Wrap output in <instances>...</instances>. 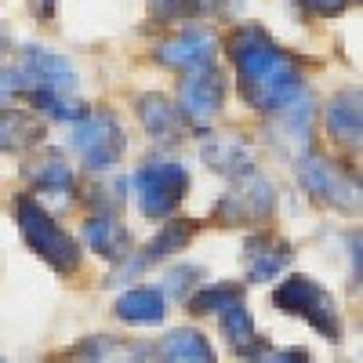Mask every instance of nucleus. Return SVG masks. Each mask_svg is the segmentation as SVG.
I'll return each mask as SVG.
<instances>
[{
    "label": "nucleus",
    "instance_id": "obj_1",
    "mask_svg": "<svg viewBox=\"0 0 363 363\" xmlns=\"http://www.w3.org/2000/svg\"><path fill=\"white\" fill-rule=\"evenodd\" d=\"M229 58L240 73L244 99L258 113H277L301 91V73L294 66V58L280 51V44L255 22L240 26L229 37Z\"/></svg>",
    "mask_w": 363,
    "mask_h": 363
},
{
    "label": "nucleus",
    "instance_id": "obj_2",
    "mask_svg": "<svg viewBox=\"0 0 363 363\" xmlns=\"http://www.w3.org/2000/svg\"><path fill=\"white\" fill-rule=\"evenodd\" d=\"M15 218H18V233H22V240H26V247L33 251V255H40L55 272L73 277V272L80 269V247H77V240L48 215L40 200L18 196Z\"/></svg>",
    "mask_w": 363,
    "mask_h": 363
},
{
    "label": "nucleus",
    "instance_id": "obj_3",
    "mask_svg": "<svg viewBox=\"0 0 363 363\" xmlns=\"http://www.w3.org/2000/svg\"><path fill=\"white\" fill-rule=\"evenodd\" d=\"M69 142L80 153V160L95 174L116 167L124 160V149H128L124 128H120V120L109 109H95V113H84L80 120H73V138Z\"/></svg>",
    "mask_w": 363,
    "mask_h": 363
},
{
    "label": "nucleus",
    "instance_id": "obj_4",
    "mask_svg": "<svg viewBox=\"0 0 363 363\" xmlns=\"http://www.w3.org/2000/svg\"><path fill=\"white\" fill-rule=\"evenodd\" d=\"M272 306L284 309V313H294L301 320H309L330 342L342 338V320H338L335 301H330L327 291L316 280H309V277H287L277 291H272Z\"/></svg>",
    "mask_w": 363,
    "mask_h": 363
},
{
    "label": "nucleus",
    "instance_id": "obj_5",
    "mask_svg": "<svg viewBox=\"0 0 363 363\" xmlns=\"http://www.w3.org/2000/svg\"><path fill=\"white\" fill-rule=\"evenodd\" d=\"M135 189L145 218H167L189 193V171L174 160H153L135 174Z\"/></svg>",
    "mask_w": 363,
    "mask_h": 363
},
{
    "label": "nucleus",
    "instance_id": "obj_6",
    "mask_svg": "<svg viewBox=\"0 0 363 363\" xmlns=\"http://www.w3.org/2000/svg\"><path fill=\"white\" fill-rule=\"evenodd\" d=\"M225 106V77L207 66V69H193L182 73L178 80V116L189 120L193 128H207Z\"/></svg>",
    "mask_w": 363,
    "mask_h": 363
},
{
    "label": "nucleus",
    "instance_id": "obj_7",
    "mask_svg": "<svg viewBox=\"0 0 363 363\" xmlns=\"http://www.w3.org/2000/svg\"><path fill=\"white\" fill-rule=\"evenodd\" d=\"M298 178H301V186H306L309 196H316L330 207H338V211H356L359 207V189L335 164L316 157V153L298 157Z\"/></svg>",
    "mask_w": 363,
    "mask_h": 363
},
{
    "label": "nucleus",
    "instance_id": "obj_8",
    "mask_svg": "<svg viewBox=\"0 0 363 363\" xmlns=\"http://www.w3.org/2000/svg\"><path fill=\"white\" fill-rule=\"evenodd\" d=\"M240 186L233 193L222 196V203L215 207V218L225 222V225H240V222H265L269 211H272V186L258 174V171H247L236 178Z\"/></svg>",
    "mask_w": 363,
    "mask_h": 363
},
{
    "label": "nucleus",
    "instance_id": "obj_9",
    "mask_svg": "<svg viewBox=\"0 0 363 363\" xmlns=\"http://www.w3.org/2000/svg\"><path fill=\"white\" fill-rule=\"evenodd\" d=\"M18 77V95L26 91H73L77 87V73L62 55H55L48 48H29L22 51V62L15 66Z\"/></svg>",
    "mask_w": 363,
    "mask_h": 363
},
{
    "label": "nucleus",
    "instance_id": "obj_10",
    "mask_svg": "<svg viewBox=\"0 0 363 363\" xmlns=\"http://www.w3.org/2000/svg\"><path fill=\"white\" fill-rule=\"evenodd\" d=\"M215 55H218V40H215V33H207V29H182V33H174L171 40H164L157 48V58L178 73L215 66Z\"/></svg>",
    "mask_w": 363,
    "mask_h": 363
},
{
    "label": "nucleus",
    "instance_id": "obj_11",
    "mask_svg": "<svg viewBox=\"0 0 363 363\" xmlns=\"http://www.w3.org/2000/svg\"><path fill=\"white\" fill-rule=\"evenodd\" d=\"M203 164L211 171H218V174H247L255 171V149L247 145V138H240V135H218V138H207L203 142Z\"/></svg>",
    "mask_w": 363,
    "mask_h": 363
},
{
    "label": "nucleus",
    "instance_id": "obj_12",
    "mask_svg": "<svg viewBox=\"0 0 363 363\" xmlns=\"http://www.w3.org/2000/svg\"><path fill=\"white\" fill-rule=\"evenodd\" d=\"M291 262V244L277 233H258L247 240V277L255 284L272 280L277 272Z\"/></svg>",
    "mask_w": 363,
    "mask_h": 363
},
{
    "label": "nucleus",
    "instance_id": "obj_13",
    "mask_svg": "<svg viewBox=\"0 0 363 363\" xmlns=\"http://www.w3.org/2000/svg\"><path fill=\"white\" fill-rule=\"evenodd\" d=\"M193 233H196V222H189V218H182V222H167L149 244L142 247V255L138 258H131L128 262V272H142V269H149V265H157V262H164V258H171V255H182V247L193 240Z\"/></svg>",
    "mask_w": 363,
    "mask_h": 363
},
{
    "label": "nucleus",
    "instance_id": "obj_14",
    "mask_svg": "<svg viewBox=\"0 0 363 363\" xmlns=\"http://www.w3.org/2000/svg\"><path fill=\"white\" fill-rule=\"evenodd\" d=\"M84 240L91 247H95V255H102L106 262H128V251H131V236L128 229L120 225L113 215H95L84 222Z\"/></svg>",
    "mask_w": 363,
    "mask_h": 363
},
{
    "label": "nucleus",
    "instance_id": "obj_15",
    "mask_svg": "<svg viewBox=\"0 0 363 363\" xmlns=\"http://www.w3.org/2000/svg\"><path fill=\"white\" fill-rule=\"evenodd\" d=\"M40 138H44V128L33 113L15 109V106L0 109V149L4 153H26V149L40 145Z\"/></svg>",
    "mask_w": 363,
    "mask_h": 363
},
{
    "label": "nucleus",
    "instance_id": "obj_16",
    "mask_svg": "<svg viewBox=\"0 0 363 363\" xmlns=\"http://www.w3.org/2000/svg\"><path fill=\"white\" fill-rule=\"evenodd\" d=\"M29 186H37V193H69L73 189V167L58 149H44L37 160L26 164Z\"/></svg>",
    "mask_w": 363,
    "mask_h": 363
},
{
    "label": "nucleus",
    "instance_id": "obj_17",
    "mask_svg": "<svg viewBox=\"0 0 363 363\" xmlns=\"http://www.w3.org/2000/svg\"><path fill=\"white\" fill-rule=\"evenodd\" d=\"M116 316L135 327H153L164 320V291L160 287H131L116 298Z\"/></svg>",
    "mask_w": 363,
    "mask_h": 363
},
{
    "label": "nucleus",
    "instance_id": "obj_18",
    "mask_svg": "<svg viewBox=\"0 0 363 363\" xmlns=\"http://www.w3.org/2000/svg\"><path fill=\"white\" fill-rule=\"evenodd\" d=\"M327 131L345 145H359V91L345 87L323 106Z\"/></svg>",
    "mask_w": 363,
    "mask_h": 363
},
{
    "label": "nucleus",
    "instance_id": "obj_19",
    "mask_svg": "<svg viewBox=\"0 0 363 363\" xmlns=\"http://www.w3.org/2000/svg\"><path fill=\"white\" fill-rule=\"evenodd\" d=\"M160 363H215V349L200 330H174L160 342Z\"/></svg>",
    "mask_w": 363,
    "mask_h": 363
},
{
    "label": "nucleus",
    "instance_id": "obj_20",
    "mask_svg": "<svg viewBox=\"0 0 363 363\" xmlns=\"http://www.w3.org/2000/svg\"><path fill=\"white\" fill-rule=\"evenodd\" d=\"M138 120H142V128L153 135V138H171L182 124V116H178V106H171L164 95H142L138 102Z\"/></svg>",
    "mask_w": 363,
    "mask_h": 363
},
{
    "label": "nucleus",
    "instance_id": "obj_21",
    "mask_svg": "<svg viewBox=\"0 0 363 363\" xmlns=\"http://www.w3.org/2000/svg\"><path fill=\"white\" fill-rule=\"evenodd\" d=\"M218 316H222V335H225L240 352H255V349L262 345L258 335H255V320H251V313L244 309V301H236V306L222 309Z\"/></svg>",
    "mask_w": 363,
    "mask_h": 363
},
{
    "label": "nucleus",
    "instance_id": "obj_22",
    "mask_svg": "<svg viewBox=\"0 0 363 363\" xmlns=\"http://www.w3.org/2000/svg\"><path fill=\"white\" fill-rule=\"evenodd\" d=\"M215 11V0H149V15L157 22H193Z\"/></svg>",
    "mask_w": 363,
    "mask_h": 363
},
{
    "label": "nucleus",
    "instance_id": "obj_23",
    "mask_svg": "<svg viewBox=\"0 0 363 363\" xmlns=\"http://www.w3.org/2000/svg\"><path fill=\"white\" fill-rule=\"evenodd\" d=\"M236 301H244V287L236 284H211V287H200L196 294H189V313L196 316H207V313H222Z\"/></svg>",
    "mask_w": 363,
    "mask_h": 363
},
{
    "label": "nucleus",
    "instance_id": "obj_24",
    "mask_svg": "<svg viewBox=\"0 0 363 363\" xmlns=\"http://www.w3.org/2000/svg\"><path fill=\"white\" fill-rule=\"evenodd\" d=\"M26 99H29L33 109H40V113L55 116V120H80L87 113L77 99L66 95V91H26Z\"/></svg>",
    "mask_w": 363,
    "mask_h": 363
},
{
    "label": "nucleus",
    "instance_id": "obj_25",
    "mask_svg": "<svg viewBox=\"0 0 363 363\" xmlns=\"http://www.w3.org/2000/svg\"><path fill=\"white\" fill-rule=\"evenodd\" d=\"M255 363H309V356L301 352V349H269L265 352V345H258L255 352H247Z\"/></svg>",
    "mask_w": 363,
    "mask_h": 363
},
{
    "label": "nucleus",
    "instance_id": "obj_26",
    "mask_svg": "<svg viewBox=\"0 0 363 363\" xmlns=\"http://www.w3.org/2000/svg\"><path fill=\"white\" fill-rule=\"evenodd\" d=\"M193 272H200V269L186 265V269H174V272H167V280H164V284H167V291H171L174 298H182V294H186V291L193 287V284H186V280L193 277Z\"/></svg>",
    "mask_w": 363,
    "mask_h": 363
},
{
    "label": "nucleus",
    "instance_id": "obj_27",
    "mask_svg": "<svg viewBox=\"0 0 363 363\" xmlns=\"http://www.w3.org/2000/svg\"><path fill=\"white\" fill-rule=\"evenodd\" d=\"M306 4H309L316 15H342L352 0H306Z\"/></svg>",
    "mask_w": 363,
    "mask_h": 363
},
{
    "label": "nucleus",
    "instance_id": "obj_28",
    "mask_svg": "<svg viewBox=\"0 0 363 363\" xmlns=\"http://www.w3.org/2000/svg\"><path fill=\"white\" fill-rule=\"evenodd\" d=\"M18 77H15V69H0V99H11V95H18Z\"/></svg>",
    "mask_w": 363,
    "mask_h": 363
},
{
    "label": "nucleus",
    "instance_id": "obj_29",
    "mask_svg": "<svg viewBox=\"0 0 363 363\" xmlns=\"http://www.w3.org/2000/svg\"><path fill=\"white\" fill-rule=\"evenodd\" d=\"M55 4H58V0H33V15H40V18H55Z\"/></svg>",
    "mask_w": 363,
    "mask_h": 363
},
{
    "label": "nucleus",
    "instance_id": "obj_30",
    "mask_svg": "<svg viewBox=\"0 0 363 363\" xmlns=\"http://www.w3.org/2000/svg\"><path fill=\"white\" fill-rule=\"evenodd\" d=\"M0 363H4V359H0Z\"/></svg>",
    "mask_w": 363,
    "mask_h": 363
}]
</instances>
